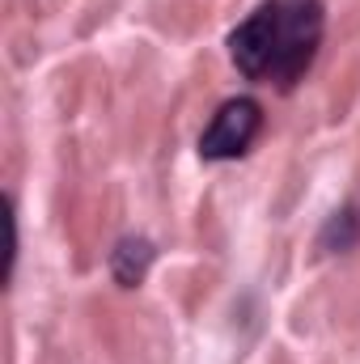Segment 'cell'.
Segmentation results:
<instances>
[{
	"label": "cell",
	"instance_id": "1",
	"mask_svg": "<svg viewBox=\"0 0 360 364\" xmlns=\"http://www.w3.org/2000/svg\"><path fill=\"white\" fill-rule=\"evenodd\" d=\"M322 30V0H263L229 34V55L246 81L292 90L314 68Z\"/></svg>",
	"mask_w": 360,
	"mask_h": 364
},
{
	"label": "cell",
	"instance_id": "2",
	"mask_svg": "<svg viewBox=\"0 0 360 364\" xmlns=\"http://www.w3.org/2000/svg\"><path fill=\"white\" fill-rule=\"evenodd\" d=\"M263 132V106L255 97H229L212 123L199 136V157L203 161H233L242 153H250V144Z\"/></svg>",
	"mask_w": 360,
	"mask_h": 364
},
{
	"label": "cell",
	"instance_id": "3",
	"mask_svg": "<svg viewBox=\"0 0 360 364\" xmlns=\"http://www.w3.org/2000/svg\"><path fill=\"white\" fill-rule=\"evenodd\" d=\"M157 259V246L149 237H123L115 250H110V275L119 279V288H140L144 275Z\"/></svg>",
	"mask_w": 360,
	"mask_h": 364
},
{
	"label": "cell",
	"instance_id": "4",
	"mask_svg": "<svg viewBox=\"0 0 360 364\" xmlns=\"http://www.w3.org/2000/svg\"><path fill=\"white\" fill-rule=\"evenodd\" d=\"M360 242V225H356V212L352 208H344V212H335L331 220H327V229H322V237H318V246L322 250H352Z\"/></svg>",
	"mask_w": 360,
	"mask_h": 364
}]
</instances>
